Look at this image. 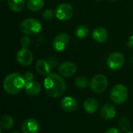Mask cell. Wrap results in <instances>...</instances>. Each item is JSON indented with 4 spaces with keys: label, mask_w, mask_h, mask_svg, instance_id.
<instances>
[{
    "label": "cell",
    "mask_w": 133,
    "mask_h": 133,
    "mask_svg": "<svg viewBox=\"0 0 133 133\" xmlns=\"http://www.w3.org/2000/svg\"><path fill=\"white\" fill-rule=\"evenodd\" d=\"M46 94L52 97L57 98L64 94L66 90V84L64 79L56 73H50L44 81Z\"/></svg>",
    "instance_id": "1"
},
{
    "label": "cell",
    "mask_w": 133,
    "mask_h": 133,
    "mask_svg": "<svg viewBox=\"0 0 133 133\" xmlns=\"http://www.w3.org/2000/svg\"><path fill=\"white\" fill-rule=\"evenodd\" d=\"M26 81L24 76L17 72L10 73L5 76L3 81V88L6 93L11 95L19 94L25 88Z\"/></svg>",
    "instance_id": "2"
},
{
    "label": "cell",
    "mask_w": 133,
    "mask_h": 133,
    "mask_svg": "<svg viewBox=\"0 0 133 133\" xmlns=\"http://www.w3.org/2000/svg\"><path fill=\"white\" fill-rule=\"evenodd\" d=\"M19 29L22 33L26 35H34L40 33L42 29V26L37 19L34 18H28L21 22Z\"/></svg>",
    "instance_id": "3"
},
{
    "label": "cell",
    "mask_w": 133,
    "mask_h": 133,
    "mask_svg": "<svg viewBox=\"0 0 133 133\" xmlns=\"http://www.w3.org/2000/svg\"><path fill=\"white\" fill-rule=\"evenodd\" d=\"M129 92L125 86L122 84H117L111 90L110 97L111 101L117 104H123L128 98Z\"/></svg>",
    "instance_id": "4"
},
{
    "label": "cell",
    "mask_w": 133,
    "mask_h": 133,
    "mask_svg": "<svg viewBox=\"0 0 133 133\" xmlns=\"http://www.w3.org/2000/svg\"><path fill=\"white\" fill-rule=\"evenodd\" d=\"M108 85L107 77L103 74H97L94 76L90 83V89L97 94L103 93L106 90Z\"/></svg>",
    "instance_id": "5"
},
{
    "label": "cell",
    "mask_w": 133,
    "mask_h": 133,
    "mask_svg": "<svg viewBox=\"0 0 133 133\" xmlns=\"http://www.w3.org/2000/svg\"><path fill=\"white\" fill-rule=\"evenodd\" d=\"M74 10L71 5L68 3H62L58 5L55 9V16L59 20H68L73 16Z\"/></svg>",
    "instance_id": "6"
},
{
    "label": "cell",
    "mask_w": 133,
    "mask_h": 133,
    "mask_svg": "<svg viewBox=\"0 0 133 133\" xmlns=\"http://www.w3.org/2000/svg\"><path fill=\"white\" fill-rule=\"evenodd\" d=\"M107 64L111 69L118 70L124 65L125 57L120 52H113L108 57Z\"/></svg>",
    "instance_id": "7"
},
{
    "label": "cell",
    "mask_w": 133,
    "mask_h": 133,
    "mask_svg": "<svg viewBox=\"0 0 133 133\" xmlns=\"http://www.w3.org/2000/svg\"><path fill=\"white\" fill-rule=\"evenodd\" d=\"M17 62L23 66H28L32 64L34 60L33 53L26 48H22L19 50L16 55Z\"/></svg>",
    "instance_id": "8"
},
{
    "label": "cell",
    "mask_w": 133,
    "mask_h": 133,
    "mask_svg": "<svg viewBox=\"0 0 133 133\" xmlns=\"http://www.w3.org/2000/svg\"><path fill=\"white\" fill-rule=\"evenodd\" d=\"M69 42V36L66 33H60L53 40L52 46L57 51H64Z\"/></svg>",
    "instance_id": "9"
},
{
    "label": "cell",
    "mask_w": 133,
    "mask_h": 133,
    "mask_svg": "<svg viewBox=\"0 0 133 133\" xmlns=\"http://www.w3.org/2000/svg\"><path fill=\"white\" fill-rule=\"evenodd\" d=\"M58 72L63 77H72L76 72V65L71 62H65L59 65Z\"/></svg>",
    "instance_id": "10"
},
{
    "label": "cell",
    "mask_w": 133,
    "mask_h": 133,
    "mask_svg": "<svg viewBox=\"0 0 133 133\" xmlns=\"http://www.w3.org/2000/svg\"><path fill=\"white\" fill-rule=\"evenodd\" d=\"M62 109L67 112H73L78 108V102L72 97H65L60 103Z\"/></svg>",
    "instance_id": "11"
},
{
    "label": "cell",
    "mask_w": 133,
    "mask_h": 133,
    "mask_svg": "<svg viewBox=\"0 0 133 133\" xmlns=\"http://www.w3.org/2000/svg\"><path fill=\"white\" fill-rule=\"evenodd\" d=\"M23 133H38L39 124L34 118L26 119L21 127Z\"/></svg>",
    "instance_id": "12"
},
{
    "label": "cell",
    "mask_w": 133,
    "mask_h": 133,
    "mask_svg": "<svg viewBox=\"0 0 133 133\" xmlns=\"http://www.w3.org/2000/svg\"><path fill=\"white\" fill-rule=\"evenodd\" d=\"M51 66L48 60L39 59L36 63V70L41 76H48L50 74Z\"/></svg>",
    "instance_id": "13"
},
{
    "label": "cell",
    "mask_w": 133,
    "mask_h": 133,
    "mask_svg": "<svg viewBox=\"0 0 133 133\" xmlns=\"http://www.w3.org/2000/svg\"><path fill=\"white\" fill-rule=\"evenodd\" d=\"M25 91L28 95H30L31 97H34V96L38 95L41 93V87L37 82L33 80V81L26 83Z\"/></svg>",
    "instance_id": "14"
},
{
    "label": "cell",
    "mask_w": 133,
    "mask_h": 133,
    "mask_svg": "<svg viewBox=\"0 0 133 133\" xmlns=\"http://www.w3.org/2000/svg\"><path fill=\"white\" fill-rule=\"evenodd\" d=\"M93 38L98 43H104L107 41L108 37V31L105 28L99 26L97 27L92 34Z\"/></svg>",
    "instance_id": "15"
},
{
    "label": "cell",
    "mask_w": 133,
    "mask_h": 133,
    "mask_svg": "<svg viewBox=\"0 0 133 133\" xmlns=\"http://www.w3.org/2000/svg\"><path fill=\"white\" fill-rule=\"evenodd\" d=\"M116 111L112 104H107L104 105L101 110V115L105 120H110L115 117Z\"/></svg>",
    "instance_id": "16"
},
{
    "label": "cell",
    "mask_w": 133,
    "mask_h": 133,
    "mask_svg": "<svg viewBox=\"0 0 133 133\" xmlns=\"http://www.w3.org/2000/svg\"><path fill=\"white\" fill-rule=\"evenodd\" d=\"M99 108L98 101L94 98H88L83 103V108L86 112L93 114L95 113Z\"/></svg>",
    "instance_id": "17"
},
{
    "label": "cell",
    "mask_w": 133,
    "mask_h": 133,
    "mask_svg": "<svg viewBox=\"0 0 133 133\" xmlns=\"http://www.w3.org/2000/svg\"><path fill=\"white\" fill-rule=\"evenodd\" d=\"M44 5V0H28L27 8L32 12L40 11Z\"/></svg>",
    "instance_id": "18"
},
{
    "label": "cell",
    "mask_w": 133,
    "mask_h": 133,
    "mask_svg": "<svg viewBox=\"0 0 133 133\" xmlns=\"http://www.w3.org/2000/svg\"><path fill=\"white\" fill-rule=\"evenodd\" d=\"M9 7L13 12H20L23 10L25 4L24 0H9Z\"/></svg>",
    "instance_id": "19"
},
{
    "label": "cell",
    "mask_w": 133,
    "mask_h": 133,
    "mask_svg": "<svg viewBox=\"0 0 133 133\" xmlns=\"http://www.w3.org/2000/svg\"><path fill=\"white\" fill-rule=\"evenodd\" d=\"M0 123H1L2 129L9 130L13 126L14 121H13V118L10 115H4L2 117Z\"/></svg>",
    "instance_id": "20"
},
{
    "label": "cell",
    "mask_w": 133,
    "mask_h": 133,
    "mask_svg": "<svg viewBox=\"0 0 133 133\" xmlns=\"http://www.w3.org/2000/svg\"><path fill=\"white\" fill-rule=\"evenodd\" d=\"M75 34L79 38H85L89 34V29L85 25H79L76 27Z\"/></svg>",
    "instance_id": "21"
},
{
    "label": "cell",
    "mask_w": 133,
    "mask_h": 133,
    "mask_svg": "<svg viewBox=\"0 0 133 133\" xmlns=\"http://www.w3.org/2000/svg\"><path fill=\"white\" fill-rule=\"evenodd\" d=\"M75 84L79 89H85L88 85V79L85 76H79L75 79Z\"/></svg>",
    "instance_id": "22"
},
{
    "label": "cell",
    "mask_w": 133,
    "mask_h": 133,
    "mask_svg": "<svg viewBox=\"0 0 133 133\" xmlns=\"http://www.w3.org/2000/svg\"><path fill=\"white\" fill-rule=\"evenodd\" d=\"M55 15V14H54V12L51 9H46L42 13V17L46 21H51L54 19Z\"/></svg>",
    "instance_id": "23"
},
{
    "label": "cell",
    "mask_w": 133,
    "mask_h": 133,
    "mask_svg": "<svg viewBox=\"0 0 133 133\" xmlns=\"http://www.w3.org/2000/svg\"><path fill=\"white\" fill-rule=\"evenodd\" d=\"M119 126L123 131H127L130 127L129 121L127 118H121L120 122H119Z\"/></svg>",
    "instance_id": "24"
},
{
    "label": "cell",
    "mask_w": 133,
    "mask_h": 133,
    "mask_svg": "<svg viewBox=\"0 0 133 133\" xmlns=\"http://www.w3.org/2000/svg\"><path fill=\"white\" fill-rule=\"evenodd\" d=\"M20 44L22 45V48H26L30 46V40L28 37H23L20 40Z\"/></svg>",
    "instance_id": "25"
},
{
    "label": "cell",
    "mask_w": 133,
    "mask_h": 133,
    "mask_svg": "<svg viewBox=\"0 0 133 133\" xmlns=\"http://www.w3.org/2000/svg\"><path fill=\"white\" fill-rule=\"evenodd\" d=\"M24 79H25L26 83L33 81V79H34V74L31 72H27L24 75Z\"/></svg>",
    "instance_id": "26"
},
{
    "label": "cell",
    "mask_w": 133,
    "mask_h": 133,
    "mask_svg": "<svg viewBox=\"0 0 133 133\" xmlns=\"http://www.w3.org/2000/svg\"><path fill=\"white\" fill-rule=\"evenodd\" d=\"M48 61L49 62V63H50L51 68L55 67V66L57 65V64H58V60H57L55 58H50L48 59Z\"/></svg>",
    "instance_id": "27"
},
{
    "label": "cell",
    "mask_w": 133,
    "mask_h": 133,
    "mask_svg": "<svg viewBox=\"0 0 133 133\" xmlns=\"http://www.w3.org/2000/svg\"><path fill=\"white\" fill-rule=\"evenodd\" d=\"M104 133H120V132L116 128H110Z\"/></svg>",
    "instance_id": "28"
},
{
    "label": "cell",
    "mask_w": 133,
    "mask_h": 133,
    "mask_svg": "<svg viewBox=\"0 0 133 133\" xmlns=\"http://www.w3.org/2000/svg\"><path fill=\"white\" fill-rule=\"evenodd\" d=\"M125 133H133V132H127Z\"/></svg>",
    "instance_id": "29"
},
{
    "label": "cell",
    "mask_w": 133,
    "mask_h": 133,
    "mask_svg": "<svg viewBox=\"0 0 133 133\" xmlns=\"http://www.w3.org/2000/svg\"><path fill=\"white\" fill-rule=\"evenodd\" d=\"M11 133H19V132H11Z\"/></svg>",
    "instance_id": "30"
},
{
    "label": "cell",
    "mask_w": 133,
    "mask_h": 133,
    "mask_svg": "<svg viewBox=\"0 0 133 133\" xmlns=\"http://www.w3.org/2000/svg\"><path fill=\"white\" fill-rule=\"evenodd\" d=\"M112 1H115V0H112Z\"/></svg>",
    "instance_id": "31"
},
{
    "label": "cell",
    "mask_w": 133,
    "mask_h": 133,
    "mask_svg": "<svg viewBox=\"0 0 133 133\" xmlns=\"http://www.w3.org/2000/svg\"><path fill=\"white\" fill-rule=\"evenodd\" d=\"M2 1H3V0H2Z\"/></svg>",
    "instance_id": "32"
}]
</instances>
